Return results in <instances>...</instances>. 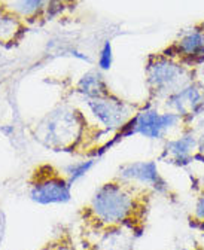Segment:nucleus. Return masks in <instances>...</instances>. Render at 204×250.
Instances as JSON below:
<instances>
[{"instance_id":"14","label":"nucleus","mask_w":204,"mask_h":250,"mask_svg":"<svg viewBox=\"0 0 204 250\" xmlns=\"http://www.w3.org/2000/svg\"><path fill=\"white\" fill-rule=\"evenodd\" d=\"M178 54L188 60L204 58V33L200 30L185 35L178 43Z\"/></svg>"},{"instance_id":"5","label":"nucleus","mask_w":204,"mask_h":250,"mask_svg":"<svg viewBox=\"0 0 204 250\" xmlns=\"http://www.w3.org/2000/svg\"><path fill=\"white\" fill-rule=\"evenodd\" d=\"M97 125L107 133H120L140 109L136 104L121 100L120 97L107 94L104 97L86 102Z\"/></svg>"},{"instance_id":"2","label":"nucleus","mask_w":204,"mask_h":250,"mask_svg":"<svg viewBox=\"0 0 204 250\" xmlns=\"http://www.w3.org/2000/svg\"><path fill=\"white\" fill-rule=\"evenodd\" d=\"M104 134L107 131L90 122L82 110L67 104L54 107L32 127V136L46 149L82 156H97Z\"/></svg>"},{"instance_id":"9","label":"nucleus","mask_w":204,"mask_h":250,"mask_svg":"<svg viewBox=\"0 0 204 250\" xmlns=\"http://www.w3.org/2000/svg\"><path fill=\"white\" fill-rule=\"evenodd\" d=\"M164 107L182 116L185 124H191L204 112V86L201 83H192L182 86L164 100Z\"/></svg>"},{"instance_id":"21","label":"nucleus","mask_w":204,"mask_h":250,"mask_svg":"<svg viewBox=\"0 0 204 250\" xmlns=\"http://www.w3.org/2000/svg\"><path fill=\"white\" fill-rule=\"evenodd\" d=\"M195 121H197V122H200V124H204V112H203V113L195 119ZM203 127H204V125H203Z\"/></svg>"},{"instance_id":"19","label":"nucleus","mask_w":204,"mask_h":250,"mask_svg":"<svg viewBox=\"0 0 204 250\" xmlns=\"http://www.w3.org/2000/svg\"><path fill=\"white\" fill-rule=\"evenodd\" d=\"M197 160L204 163V131L198 136V152L194 156V161H197Z\"/></svg>"},{"instance_id":"4","label":"nucleus","mask_w":204,"mask_h":250,"mask_svg":"<svg viewBox=\"0 0 204 250\" xmlns=\"http://www.w3.org/2000/svg\"><path fill=\"white\" fill-rule=\"evenodd\" d=\"M27 185L30 198L42 206L64 204L72 198V185L64 171L48 163L39 164L32 170Z\"/></svg>"},{"instance_id":"3","label":"nucleus","mask_w":204,"mask_h":250,"mask_svg":"<svg viewBox=\"0 0 204 250\" xmlns=\"http://www.w3.org/2000/svg\"><path fill=\"white\" fill-rule=\"evenodd\" d=\"M182 125L188 127L182 116L171 110L160 112L157 106L149 103L137 110L133 119L120 133H116V137L122 139L131 134H139L149 140H167L173 131L181 130Z\"/></svg>"},{"instance_id":"22","label":"nucleus","mask_w":204,"mask_h":250,"mask_svg":"<svg viewBox=\"0 0 204 250\" xmlns=\"http://www.w3.org/2000/svg\"><path fill=\"white\" fill-rule=\"evenodd\" d=\"M182 250H201V249H198V247H195V249H182Z\"/></svg>"},{"instance_id":"6","label":"nucleus","mask_w":204,"mask_h":250,"mask_svg":"<svg viewBox=\"0 0 204 250\" xmlns=\"http://www.w3.org/2000/svg\"><path fill=\"white\" fill-rule=\"evenodd\" d=\"M189 82L191 81L186 78L185 69L170 60H155L148 67V85L152 99L165 100L173 92H176Z\"/></svg>"},{"instance_id":"18","label":"nucleus","mask_w":204,"mask_h":250,"mask_svg":"<svg viewBox=\"0 0 204 250\" xmlns=\"http://www.w3.org/2000/svg\"><path fill=\"white\" fill-rule=\"evenodd\" d=\"M110 62H112V51H110V45L106 43L103 51H102V55H100V67L102 69H109Z\"/></svg>"},{"instance_id":"8","label":"nucleus","mask_w":204,"mask_h":250,"mask_svg":"<svg viewBox=\"0 0 204 250\" xmlns=\"http://www.w3.org/2000/svg\"><path fill=\"white\" fill-rule=\"evenodd\" d=\"M116 177H120L131 185H136L139 188H143V189H148L154 194H158L161 197L170 195L168 182L160 173L158 164L155 161L127 163L120 167Z\"/></svg>"},{"instance_id":"1","label":"nucleus","mask_w":204,"mask_h":250,"mask_svg":"<svg viewBox=\"0 0 204 250\" xmlns=\"http://www.w3.org/2000/svg\"><path fill=\"white\" fill-rule=\"evenodd\" d=\"M154 195V192L115 176L100 185L91 200L79 210L81 228L124 227L140 237Z\"/></svg>"},{"instance_id":"13","label":"nucleus","mask_w":204,"mask_h":250,"mask_svg":"<svg viewBox=\"0 0 204 250\" xmlns=\"http://www.w3.org/2000/svg\"><path fill=\"white\" fill-rule=\"evenodd\" d=\"M76 91L86 102L94 100V99H100V97H104V96H107V94H110V89H109L106 81L96 70L88 72L79 81Z\"/></svg>"},{"instance_id":"15","label":"nucleus","mask_w":204,"mask_h":250,"mask_svg":"<svg viewBox=\"0 0 204 250\" xmlns=\"http://www.w3.org/2000/svg\"><path fill=\"white\" fill-rule=\"evenodd\" d=\"M94 163H96V160L88 158V160H85V161H79V163H75V164L69 166V167L64 170V174H66V177L69 179L70 185L73 186L75 182H78L81 177H83L86 173H88V171L93 168Z\"/></svg>"},{"instance_id":"23","label":"nucleus","mask_w":204,"mask_h":250,"mask_svg":"<svg viewBox=\"0 0 204 250\" xmlns=\"http://www.w3.org/2000/svg\"><path fill=\"white\" fill-rule=\"evenodd\" d=\"M203 76H204V64H203Z\"/></svg>"},{"instance_id":"24","label":"nucleus","mask_w":204,"mask_h":250,"mask_svg":"<svg viewBox=\"0 0 204 250\" xmlns=\"http://www.w3.org/2000/svg\"><path fill=\"white\" fill-rule=\"evenodd\" d=\"M201 31H203V33H204V24H203V30H201Z\"/></svg>"},{"instance_id":"12","label":"nucleus","mask_w":204,"mask_h":250,"mask_svg":"<svg viewBox=\"0 0 204 250\" xmlns=\"http://www.w3.org/2000/svg\"><path fill=\"white\" fill-rule=\"evenodd\" d=\"M27 24L14 12L0 6V45L12 48L24 38Z\"/></svg>"},{"instance_id":"20","label":"nucleus","mask_w":204,"mask_h":250,"mask_svg":"<svg viewBox=\"0 0 204 250\" xmlns=\"http://www.w3.org/2000/svg\"><path fill=\"white\" fill-rule=\"evenodd\" d=\"M195 228L201 232V234H204V219L201 222H198V224H195Z\"/></svg>"},{"instance_id":"17","label":"nucleus","mask_w":204,"mask_h":250,"mask_svg":"<svg viewBox=\"0 0 204 250\" xmlns=\"http://www.w3.org/2000/svg\"><path fill=\"white\" fill-rule=\"evenodd\" d=\"M192 219L194 224H198L204 219V189L198 194L195 204H194V211H192Z\"/></svg>"},{"instance_id":"7","label":"nucleus","mask_w":204,"mask_h":250,"mask_svg":"<svg viewBox=\"0 0 204 250\" xmlns=\"http://www.w3.org/2000/svg\"><path fill=\"white\" fill-rule=\"evenodd\" d=\"M139 237L128 228H81L83 250H133Z\"/></svg>"},{"instance_id":"11","label":"nucleus","mask_w":204,"mask_h":250,"mask_svg":"<svg viewBox=\"0 0 204 250\" xmlns=\"http://www.w3.org/2000/svg\"><path fill=\"white\" fill-rule=\"evenodd\" d=\"M2 6L25 22H38L60 9V0H2Z\"/></svg>"},{"instance_id":"10","label":"nucleus","mask_w":204,"mask_h":250,"mask_svg":"<svg viewBox=\"0 0 204 250\" xmlns=\"http://www.w3.org/2000/svg\"><path fill=\"white\" fill-rule=\"evenodd\" d=\"M197 152L198 137L195 136L191 127H186L178 137L165 140L161 160L176 167H186L191 163H194V156Z\"/></svg>"},{"instance_id":"16","label":"nucleus","mask_w":204,"mask_h":250,"mask_svg":"<svg viewBox=\"0 0 204 250\" xmlns=\"http://www.w3.org/2000/svg\"><path fill=\"white\" fill-rule=\"evenodd\" d=\"M41 250H78L69 231H61L51 241H48Z\"/></svg>"}]
</instances>
